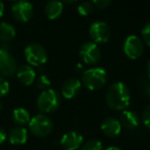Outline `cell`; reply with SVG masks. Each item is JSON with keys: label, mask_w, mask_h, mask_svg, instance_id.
<instances>
[{"label": "cell", "mask_w": 150, "mask_h": 150, "mask_svg": "<svg viewBox=\"0 0 150 150\" xmlns=\"http://www.w3.org/2000/svg\"><path fill=\"white\" fill-rule=\"evenodd\" d=\"M105 101L107 106L113 110H125L131 103V94L129 88L121 81L114 82L107 90Z\"/></svg>", "instance_id": "cell-1"}, {"label": "cell", "mask_w": 150, "mask_h": 150, "mask_svg": "<svg viewBox=\"0 0 150 150\" xmlns=\"http://www.w3.org/2000/svg\"><path fill=\"white\" fill-rule=\"evenodd\" d=\"M107 81V72L100 67L88 69L83 72L81 82L88 91H97L105 86Z\"/></svg>", "instance_id": "cell-2"}, {"label": "cell", "mask_w": 150, "mask_h": 150, "mask_svg": "<svg viewBox=\"0 0 150 150\" xmlns=\"http://www.w3.org/2000/svg\"><path fill=\"white\" fill-rule=\"evenodd\" d=\"M37 108L43 113H50L56 111L61 104L60 95L57 91L52 88H47L42 91L37 98Z\"/></svg>", "instance_id": "cell-3"}, {"label": "cell", "mask_w": 150, "mask_h": 150, "mask_svg": "<svg viewBox=\"0 0 150 150\" xmlns=\"http://www.w3.org/2000/svg\"><path fill=\"white\" fill-rule=\"evenodd\" d=\"M52 119L44 114H37L33 116L29 121V129L36 137H46L52 131Z\"/></svg>", "instance_id": "cell-4"}, {"label": "cell", "mask_w": 150, "mask_h": 150, "mask_svg": "<svg viewBox=\"0 0 150 150\" xmlns=\"http://www.w3.org/2000/svg\"><path fill=\"white\" fill-rule=\"evenodd\" d=\"M25 57L27 62L32 66H41L47 61V52L39 43H31L25 48Z\"/></svg>", "instance_id": "cell-5"}, {"label": "cell", "mask_w": 150, "mask_h": 150, "mask_svg": "<svg viewBox=\"0 0 150 150\" xmlns=\"http://www.w3.org/2000/svg\"><path fill=\"white\" fill-rule=\"evenodd\" d=\"M79 56L84 64L95 65L100 61L101 50L94 41H88L80 46Z\"/></svg>", "instance_id": "cell-6"}, {"label": "cell", "mask_w": 150, "mask_h": 150, "mask_svg": "<svg viewBox=\"0 0 150 150\" xmlns=\"http://www.w3.org/2000/svg\"><path fill=\"white\" fill-rule=\"evenodd\" d=\"M123 52L131 60L140 58L144 52V43L141 38L136 35H129L123 43Z\"/></svg>", "instance_id": "cell-7"}, {"label": "cell", "mask_w": 150, "mask_h": 150, "mask_svg": "<svg viewBox=\"0 0 150 150\" xmlns=\"http://www.w3.org/2000/svg\"><path fill=\"white\" fill-rule=\"evenodd\" d=\"M18 71V64L11 52L0 48V76H13Z\"/></svg>", "instance_id": "cell-8"}, {"label": "cell", "mask_w": 150, "mask_h": 150, "mask_svg": "<svg viewBox=\"0 0 150 150\" xmlns=\"http://www.w3.org/2000/svg\"><path fill=\"white\" fill-rule=\"evenodd\" d=\"M90 36L95 43H105L109 40L111 36V30L108 24L102 21H97L91 25Z\"/></svg>", "instance_id": "cell-9"}, {"label": "cell", "mask_w": 150, "mask_h": 150, "mask_svg": "<svg viewBox=\"0 0 150 150\" xmlns=\"http://www.w3.org/2000/svg\"><path fill=\"white\" fill-rule=\"evenodd\" d=\"M11 13L17 21L26 23L30 21L33 16V6L30 2L25 0H19L11 7Z\"/></svg>", "instance_id": "cell-10"}, {"label": "cell", "mask_w": 150, "mask_h": 150, "mask_svg": "<svg viewBox=\"0 0 150 150\" xmlns=\"http://www.w3.org/2000/svg\"><path fill=\"white\" fill-rule=\"evenodd\" d=\"M83 137L77 132H69L63 135L61 139V146L65 150H76L81 146Z\"/></svg>", "instance_id": "cell-11"}, {"label": "cell", "mask_w": 150, "mask_h": 150, "mask_svg": "<svg viewBox=\"0 0 150 150\" xmlns=\"http://www.w3.org/2000/svg\"><path fill=\"white\" fill-rule=\"evenodd\" d=\"M81 88V81L77 78L71 77L63 82L61 93L65 99H73Z\"/></svg>", "instance_id": "cell-12"}, {"label": "cell", "mask_w": 150, "mask_h": 150, "mask_svg": "<svg viewBox=\"0 0 150 150\" xmlns=\"http://www.w3.org/2000/svg\"><path fill=\"white\" fill-rule=\"evenodd\" d=\"M101 129L108 137H116L121 132V123L114 117H107L103 120Z\"/></svg>", "instance_id": "cell-13"}, {"label": "cell", "mask_w": 150, "mask_h": 150, "mask_svg": "<svg viewBox=\"0 0 150 150\" xmlns=\"http://www.w3.org/2000/svg\"><path fill=\"white\" fill-rule=\"evenodd\" d=\"M18 79L25 86H31L36 78V73L30 65H22L17 71Z\"/></svg>", "instance_id": "cell-14"}, {"label": "cell", "mask_w": 150, "mask_h": 150, "mask_svg": "<svg viewBox=\"0 0 150 150\" xmlns=\"http://www.w3.org/2000/svg\"><path fill=\"white\" fill-rule=\"evenodd\" d=\"M120 123L129 129H137L139 127L140 119L135 112L131 110H123L120 114Z\"/></svg>", "instance_id": "cell-15"}, {"label": "cell", "mask_w": 150, "mask_h": 150, "mask_svg": "<svg viewBox=\"0 0 150 150\" xmlns=\"http://www.w3.org/2000/svg\"><path fill=\"white\" fill-rule=\"evenodd\" d=\"M44 11L50 20L58 19L63 13V2L60 0H50L46 3Z\"/></svg>", "instance_id": "cell-16"}, {"label": "cell", "mask_w": 150, "mask_h": 150, "mask_svg": "<svg viewBox=\"0 0 150 150\" xmlns=\"http://www.w3.org/2000/svg\"><path fill=\"white\" fill-rule=\"evenodd\" d=\"M9 142L13 145H22L25 144L28 140V132L25 127H15L9 133Z\"/></svg>", "instance_id": "cell-17"}, {"label": "cell", "mask_w": 150, "mask_h": 150, "mask_svg": "<svg viewBox=\"0 0 150 150\" xmlns=\"http://www.w3.org/2000/svg\"><path fill=\"white\" fill-rule=\"evenodd\" d=\"M16 36V29L8 23H0V40L9 41Z\"/></svg>", "instance_id": "cell-18"}, {"label": "cell", "mask_w": 150, "mask_h": 150, "mask_svg": "<svg viewBox=\"0 0 150 150\" xmlns=\"http://www.w3.org/2000/svg\"><path fill=\"white\" fill-rule=\"evenodd\" d=\"M13 119L18 125H26L30 121V113L24 108H17L13 112Z\"/></svg>", "instance_id": "cell-19"}, {"label": "cell", "mask_w": 150, "mask_h": 150, "mask_svg": "<svg viewBox=\"0 0 150 150\" xmlns=\"http://www.w3.org/2000/svg\"><path fill=\"white\" fill-rule=\"evenodd\" d=\"M77 11L82 17H88L94 11V4H93V2H90V1H83V2L78 5Z\"/></svg>", "instance_id": "cell-20"}, {"label": "cell", "mask_w": 150, "mask_h": 150, "mask_svg": "<svg viewBox=\"0 0 150 150\" xmlns=\"http://www.w3.org/2000/svg\"><path fill=\"white\" fill-rule=\"evenodd\" d=\"M103 145L99 140H88L83 144L81 150H102Z\"/></svg>", "instance_id": "cell-21"}, {"label": "cell", "mask_w": 150, "mask_h": 150, "mask_svg": "<svg viewBox=\"0 0 150 150\" xmlns=\"http://www.w3.org/2000/svg\"><path fill=\"white\" fill-rule=\"evenodd\" d=\"M50 80L46 75H41L37 80V86L42 91H45L50 88Z\"/></svg>", "instance_id": "cell-22"}, {"label": "cell", "mask_w": 150, "mask_h": 150, "mask_svg": "<svg viewBox=\"0 0 150 150\" xmlns=\"http://www.w3.org/2000/svg\"><path fill=\"white\" fill-rule=\"evenodd\" d=\"M142 37H143V40L148 46H150V23L146 24L145 26L142 29Z\"/></svg>", "instance_id": "cell-23"}, {"label": "cell", "mask_w": 150, "mask_h": 150, "mask_svg": "<svg viewBox=\"0 0 150 150\" xmlns=\"http://www.w3.org/2000/svg\"><path fill=\"white\" fill-rule=\"evenodd\" d=\"M9 92V83L0 76V97H4Z\"/></svg>", "instance_id": "cell-24"}, {"label": "cell", "mask_w": 150, "mask_h": 150, "mask_svg": "<svg viewBox=\"0 0 150 150\" xmlns=\"http://www.w3.org/2000/svg\"><path fill=\"white\" fill-rule=\"evenodd\" d=\"M143 122L148 129H150V104L143 111Z\"/></svg>", "instance_id": "cell-25"}, {"label": "cell", "mask_w": 150, "mask_h": 150, "mask_svg": "<svg viewBox=\"0 0 150 150\" xmlns=\"http://www.w3.org/2000/svg\"><path fill=\"white\" fill-rule=\"evenodd\" d=\"M92 2L94 4V6L103 9L109 6V4L111 3V0H93Z\"/></svg>", "instance_id": "cell-26"}, {"label": "cell", "mask_w": 150, "mask_h": 150, "mask_svg": "<svg viewBox=\"0 0 150 150\" xmlns=\"http://www.w3.org/2000/svg\"><path fill=\"white\" fill-rule=\"evenodd\" d=\"M5 140H6V133H5L4 129L0 127V145H1Z\"/></svg>", "instance_id": "cell-27"}, {"label": "cell", "mask_w": 150, "mask_h": 150, "mask_svg": "<svg viewBox=\"0 0 150 150\" xmlns=\"http://www.w3.org/2000/svg\"><path fill=\"white\" fill-rule=\"evenodd\" d=\"M144 91L147 95L150 96V80H147V81L144 83Z\"/></svg>", "instance_id": "cell-28"}, {"label": "cell", "mask_w": 150, "mask_h": 150, "mask_svg": "<svg viewBox=\"0 0 150 150\" xmlns=\"http://www.w3.org/2000/svg\"><path fill=\"white\" fill-rule=\"evenodd\" d=\"M3 13H4V4H3V2L0 0V18L2 17Z\"/></svg>", "instance_id": "cell-29"}, {"label": "cell", "mask_w": 150, "mask_h": 150, "mask_svg": "<svg viewBox=\"0 0 150 150\" xmlns=\"http://www.w3.org/2000/svg\"><path fill=\"white\" fill-rule=\"evenodd\" d=\"M147 75H148V78H149V80H150V61L147 64Z\"/></svg>", "instance_id": "cell-30"}, {"label": "cell", "mask_w": 150, "mask_h": 150, "mask_svg": "<svg viewBox=\"0 0 150 150\" xmlns=\"http://www.w3.org/2000/svg\"><path fill=\"white\" fill-rule=\"evenodd\" d=\"M106 150H121L120 148L118 147H115V146H111V147H108Z\"/></svg>", "instance_id": "cell-31"}, {"label": "cell", "mask_w": 150, "mask_h": 150, "mask_svg": "<svg viewBox=\"0 0 150 150\" xmlns=\"http://www.w3.org/2000/svg\"><path fill=\"white\" fill-rule=\"evenodd\" d=\"M63 1L68 2V3H73V2H75V1H77V0H63Z\"/></svg>", "instance_id": "cell-32"}, {"label": "cell", "mask_w": 150, "mask_h": 150, "mask_svg": "<svg viewBox=\"0 0 150 150\" xmlns=\"http://www.w3.org/2000/svg\"><path fill=\"white\" fill-rule=\"evenodd\" d=\"M1 110H2V105H1V103H0V113H1Z\"/></svg>", "instance_id": "cell-33"}, {"label": "cell", "mask_w": 150, "mask_h": 150, "mask_svg": "<svg viewBox=\"0 0 150 150\" xmlns=\"http://www.w3.org/2000/svg\"><path fill=\"white\" fill-rule=\"evenodd\" d=\"M11 1H19V0H11Z\"/></svg>", "instance_id": "cell-34"}]
</instances>
